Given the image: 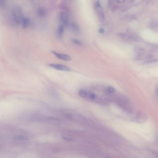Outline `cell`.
Listing matches in <instances>:
<instances>
[{
    "instance_id": "cell-16",
    "label": "cell",
    "mask_w": 158,
    "mask_h": 158,
    "mask_svg": "<svg viewBox=\"0 0 158 158\" xmlns=\"http://www.w3.org/2000/svg\"><path fill=\"white\" fill-rule=\"evenodd\" d=\"M6 2L4 1H0V7H3L6 5Z\"/></svg>"
},
{
    "instance_id": "cell-2",
    "label": "cell",
    "mask_w": 158,
    "mask_h": 158,
    "mask_svg": "<svg viewBox=\"0 0 158 158\" xmlns=\"http://www.w3.org/2000/svg\"><path fill=\"white\" fill-rule=\"evenodd\" d=\"M94 8L99 20L103 21L105 20L104 12L99 1H96L94 3Z\"/></svg>"
},
{
    "instance_id": "cell-15",
    "label": "cell",
    "mask_w": 158,
    "mask_h": 158,
    "mask_svg": "<svg viewBox=\"0 0 158 158\" xmlns=\"http://www.w3.org/2000/svg\"><path fill=\"white\" fill-rule=\"evenodd\" d=\"M98 31H99V33H101V34H103L105 33V29L103 27H100Z\"/></svg>"
},
{
    "instance_id": "cell-10",
    "label": "cell",
    "mask_w": 158,
    "mask_h": 158,
    "mask_svg": "<svg viewBox=\"0 0 158 158\" xmlns=\"http://www.w3.org/2000/svg\"><path fill=\"white\" fill-rule=\"evenodd\" d=\"M14 139L15 140L18 141H27L29 140L27 136L23 135H18L14 137Z\"/></svg>"
},
{
    "instance_id": "cell-8",
    "label": "cell",
    "mask_w": 158,
    "mask_h": 158,
    "mask_svg": "<svg viewBox=\"0 0 158 158\" xmlns=\"http://www.w3.org/2000/svg\"><path fill=\"white\" fill-rule=\"evenodd\" d=\"M70 27L71 29L73 32L76 33H79L80 32V29L79 27L75 23H71L69 26Z\"/></svg>"
},
{
    "instance_id": "cell-6",
    "label": "cell",
    "mask_w": 158,
    "mask_h": 158,
    "mask_svg": "<svg viewBox=\"0 0 158 158\" xmlns=\"http://www.w3.org/2000/svg\"><path fill=\"white\" fill-rule=\"evenodd\" d=\"M120 37L123 39L128 40H131V41H134L137 39V37L134 34H132V33H122L120 34Z\"/></svg>"
},
{
    "instance_id": "cell-14",
    "label": "cell",
    "mask_w": 158,
    "mask_h": 158,
    "mask_svg": "<svg viewBox=\"0 0 158 158\" xmlns=\"http://www.w3.org/2000/svg\"><path fill=\"white\" fill-rule=\"evenodd\" d=\"M71 41L77 45L81 46L83 45V43L81 40H79L78 39H73L71 40Z\"/></svg>"
},
{
    "instance_id": "cell-12",
    "label": "cell",
    "mask_w": 158,
    "mask_h": 158,
    "mask_svg": "<svg viewBox=\"0 0 158 158\" xmlns=\"http://www.w3.org/2000/svg\"><path fill=\"white\" fill-rule=\"evenodd\" d=\"M37 14H38L39 16H40V17H43L46 14V11L45 8L40 7L38 9Z\"/></svg>"
},
{
    "instance_id": "cell-17",
    "label": "cell",
    "mask_w": 158,
    "mask_h": 158,
    "mask_svg": "<svg viewBox=\"0 0 158 158\" xmlns=\"http://www.w3.org/2000/svg\"><path fill=\"white\" fill-rule=\"evenodd\" d=\"M0 147H1V145H0Z\"/></svg>"
},
{
    "instance_id": "cell-1",
    "label": "cell",
    "mask_w": 158,
    "mask_h": 158,
    "mask_svg": "<svg viewBox=\"0 0 158 158\" xmlns=\"http://www.w3.org/2000/svg\"><path fill=\"white\" fill-rule=\"evenodd\" d=\"M12 16L14 20L17 24H21L24 18L23 12L19 6H15L12 9Z\"/></svg>"
},
{
    "instance_id": "cell-4",
    "label": "cell",
    "mask_w": 158,
    "mask_h": 158,
    "mask_svg": "<svg viewBox=\"0 0 158 158\" xmlns=\"http://www.w3.org/2000/svg\"><path fill=\"white\" fill-rule=\"evenodd\" d=\"M49 66L52 68H54L57 70L62 71H71L70 68L66 65H63L57 64H51L49 65Z\"/></svg>"
},
{
    "instance_id": "cell-13",
    "label": "cell",
    "mask_w": 158,
    "mask_h": 158,
    "mask_svg": "<svg viewBox=\"0 0 158 158\" xmlns=\"http://www.w3.org/2000/svg\"><path fill=\"white\" fill-rule=\"evenodd\" d=\"M157 26H158V25H157V21H156L155 20H153L151 21V23H150V27L151 28L154 29V30H155V29L157 30Z\"/></svg>"
},
{
    "instance_id": "cell-5",
    "label": "cell",
    "mask_w": 158,
    "mask_h": 158,
    "mask_svg": "<svg viewBox=\"0 0 158 158\" xmlns=\"http://www.w3.org/2000/svg\"><path fill=\"white\" fill-rule=\"evenodd\" d=\"M52 53L55 55V57L61 60L65 61H69L71 60V56L67 54L58 53L55 51H52Z\"/></svg>"
},
{
    "instance_id": "cell-7",
    "label": "cell",
    "mask_w": 158,
    "mask_h": 158,
    "mask_svg": "<svg viewBox=\"0 0 158 158\" xmlns=\"http://www.w3.org/2000/svg\"><path fill=\"white\" fill-rule=\"evenodd\" d=\"M65 27L63 26L62 25H59V26L58 27L57 30V36L59 39L61 38L64 33Z\"/></svg>"
},
{
    "instance_id": "cell-11",
    "label": "cell",
    "mask_w": 158,
    "mask_h": 158,
    "mask_svg": "<svg viewBox=\"0 0 158 158\" xmlns=\"http://www.w3.org/2000/svg\"><path fill=\"white\" fill-rule=\"evenodd\" d=\"M105 92L107 94H114L115 92V90L114 88H113L112 86H108L106 87V89H105Z\"/></svg>"
},
{
    "instance_id": "cell-3",
    "label": "cell",
    "mask_w": 158,
    "mask_h": 158,
    "mask_svg": "<svg viewBox=\"0 0 158 158\" xmlns=\"http://www.w3.org/2000/svg\"><path fill=\"white\" fill-rule=\"evenodd\" d=\"M59 21L60 25H62L65 27L69 26L70 24L69 15L65 12H61L60 13L59 15Z\"/></svg>"
},
{
    "instance_id": "cell-9",
    "label": "cell",
    "mask_w": 158,
    "mask_h": 158,
    "mask_svg": "<svg viewBox=\"0 0 158 158\" xmlns=\"http://www.w3.org/2000/svg\"><path fill=\"white\" fill-rule=\"evenodd\" d=\"M30 21L29 19L27 17H24L23 20H22V22L21 24H22V26L24 28H27L30 25Z\"/></svg>"
}]
</instances>
